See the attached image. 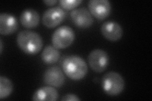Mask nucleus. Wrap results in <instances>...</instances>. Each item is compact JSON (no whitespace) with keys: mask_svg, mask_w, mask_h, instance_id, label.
Segmentation results:
<instances>
[{"mask_svg":"<svg viewBox=\"0 0 152 101\" xmlns=\"http://www.w3.org/2000/svg\"><path fill=\"white\" fill-rule=\"evenodd\" d=\"M62 101H79L80 99L78 97L77 95L73 94H66L64 95L61 99Z\"/></svg>","mask_w":152,"mask_h":101,"instance_id":"obj_17","label":"nucleus"},{"mask_svg":"<svg viewBox=\"0 0 152 101\" xmlns=\"http://www.w3.org/2000/svg\"><path fill=\"white\" fill-rule=\"evenodd\" d=\"M60 6L66 10L72 9L82 3V0H60L58 1Z\"/></svg>","mask_w":152,"mask_h":101,"instance_id":"obj_16","label":"nucleus"},{"mask_svg":"<svg viewBox=\"0 0 152 101\" xmlns=\"http://www.w3.org/2000/svg\"><path fill=\"white\" fill-rule=\"evenodd\" d=\"M88 6L91 15L99 20L108 17L112 12L111 3L108 0H90Z\"/></svg>","mask_w":152,"mask_h":101,"instance_id":"obj_7","label":"nucleus"},{"mask_svg":"<svg viewBox=\"0 0 152 101\" xmlns=\"http://www.w3.org/2000/svg\"><path fill=\"white\" fill-rule=\"evenodd\" d=\"M22 25L27 28L36 27L40 22V16L38 12L34 9L28 8L23 10L20 16Z\"/></svg>","mask_w":152,"mask_h":101,"instance_id":"obj_12","label":"nucleus"},{"mask_svg":"<svg viewBox=\"0 0 152 101\" xmlns=\"http://www.w3.org/2000/svg\"><path fill=\"white\" fill-rule=\"evenodd\" d=\"M13 90V85L12 81L5 76H0V99L7 98Z\"/></svg>","mask_w":152,"mask_h":101,"instance_id":"obj_15","label":"nucleus"},{"mask_svg":"<svg viewBox=\"0 0 152 101\" xmlns=\"http://www.w3.org/2000/svg\"><path fill=\"white\" fill-rule=\"evenodd\" d=\"M102 87L104 93L111 96H115L123 92L125 87V81L121 75L115 71H110L102 77Z\"/></svg>","mask_w":152,"mask_h":101,"instance_id":"obj_3","label":"nucleus"},{"mask_svg":"<svg viewBox=\"0 0 152 101\" xmlns=\"http://www.w3.org/2000/svg\"><path fill=\"white\" fill-rule=\"evenodd\" d=\"M88 60L91 68L96 73H102L109 64L108 53L101 49L93 50L88 55Z\"/></svg>","mask_w":152,"mask_h":101,"instance_id":"obj_5","label":"nucleus"},{"mask_svg":"<svg viewBox=\"0 0 152 101\" xmlns=\"http://www.w3.org/2000/svg\"><path fill=\"white\" fill-rule=\"evenodd\" d=\"M59 94L55 87L51 86H42L36 90L32 95L33 100H49L55 101L58 100Z\"/></svg>","mask_w":152,"mask_h":101,"instance_id":"obj_13","label":"nucleus"},{"mask_svg":"<svg viewBox=\"0 0 152 101\" xmlns=\"http://www.w3.org/2000/svg\"><path fill=\"white\" fill-rule=\"evenodd\" d=\"M58 1L57 0H44L43 3L48 6H53L56 4Z\"/></svg>","mask_w":152,"mask_h":101,"instance_id":"obj_18","label":"nucleus"},{"mask_svg":"<svg viewBox=\"0 0 152 101\" xmlns=\"http://www.w3.org/2000/svg\"><path fill=\"white\" fill-rule=\"evenodd\" d=\"M65 81L63 71L58 66L49 67L43 74V81L48 85L59 88L62 86Z\"/></svg>","mask_w":152,"mask_h":101,"instance_id":"obj_9","label":"nucleus"},{"mask_svg":"<svg viewBox=\"0 0 152 101\" xmlns=\"http://www.w3.org/2000/svg\"><path fill=\"white\" fill-rule=\"evenodd\" d=\"M18 28V23L15 16L12 14H0V33L7 36L15 32Z\"/></svg>","mask_w":152,"mask_h":101,"instance_id":"obj_11","label":"nucleus"},{"mask_svg":"<svg viewBox=\"0 0 152 101\" xmlns=\"http://www.w3.org/2000/svg\"><path fill=\"white\" fill-rule=\"evenodd\" d=\"M62 69L65 74L74 80L83 79L88 71L86 62L81 57L77 55L66 57L62 62Z\"/></svg>","mask_w":152,"mask_h":101,"instance_id":"obj_2","label":"nucleus"},{"mask_svg":"<svg viewBox=\"0 0 152 101\" xmlns=\"http://www.w3.org/2000/svg\"><path fill=\"white\" fill-rule=\"evenodd\" d=\"M41 60L47 65H52L58 61L60 57V52L58 49L53 46H48L42 51Z\"/></svg>","mask_w":152,"mask_h":101,"instance_id":"obj_14","label":"nucleus"},{"mask_svg":"<svg viewBox=\"0 0 152 101\" xmlns=\"http://www.w3.org/2000/svg\"><path fill=\"white\" fill-rule=\"evenodd\" d=\"M66 13L63 8L55 7L49 8L44 13L42 17V22L48 28H55L64 22Z\"/></svg>","mask_w":152,"mask_h":101,"instance_id":"obj_6","label":"nucleus"},{"mask_svg":"<svg viewBox=\"0 0 152 101\" xmlns=\"http://www.w3.org/2000/svg\"><path fill=\"white\" fill-rule=\"evenodd\" d=\"M17 43L18 47L23 52L30 55L37 54L43 46V41L39 33L27 30L18 33Z\"/></svg>","mask_w":152,"mask_h":101,"instance_id":"obj_1","label":"nucleus"},{"mask_svg":"<svg viewBox=\"0 0 152 101\" xmlns=\"http://www.w3.org/2000/svg\"><path fill=\"white\" fill-rule=\"evenodd\" d=\"M75 39V33L69 26L63 25L54 31L51 36L53 46L58 49H65L72 45Z\"/></svg>","mask_w":152,"mask_h":101,"instance_id":"obj_4","label":"nucleus"},{"mask_svg":"<svg viewBox=\"0 0 152 101\" xmlns=\"http://www.w3.org/2000/svg\"><path fill=\"white\" fill-rule=\"evenodd\" d=\"M103 37L112 42L120 40L123 36V28L119 23L115 21H107L101 27Z\"/></svg>","mask_w":152,"mask_h":101,"instance_id":"obj_10","label":"nucleus"},{"mask_svg":"<svg viewBox=\"0 0 152 101\" xmlns=\"http://www.w3.org/2000/svg\"><path fill=\"white\" fill-rule=\"evenodd\" d=\"M70 18L74 25L80 28H89L94 22L91 13L84 7L74 9L70 13Z\"/></svg>","mask_w":152,"mask_h":101,"instance_id":"obj_8","label":"nucleus"},{"mask_svg":"<svg viewBox=\"0 0 152 101\" xmlns=\"http://www.w3.org/2000/svg\"><path fill=\"white\" fill-rule=\"evenodd\" d=\"M3 41H2V40L1 39V40H0V53H1V54H2V52H3Z\"/></svg>","mask_w":152,"mask_h":101,"instance_id":"obj_19","label":"nucleus"}]
</instances>
